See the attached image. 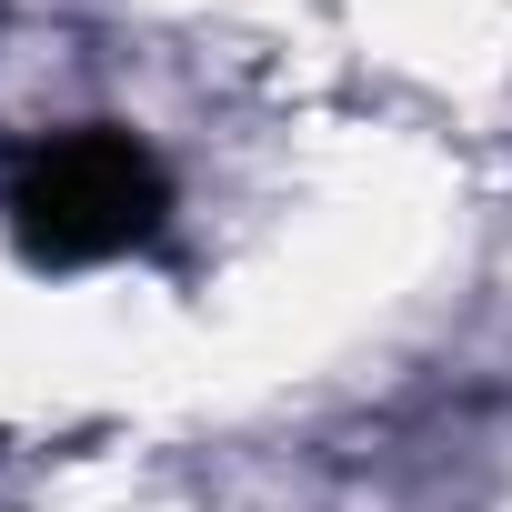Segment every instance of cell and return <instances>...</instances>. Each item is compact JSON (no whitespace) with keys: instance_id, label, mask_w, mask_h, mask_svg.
<instances>
[{"instance_id":"cell-1","label":"cell","mask_w":512,"mask_h":512,"mask_svg":"<svg viewBox=\"0 0 512 512\" xmlns=\"http://www.w3.org/2000/svg\"><path fill=\"white\" fill-rule=\"evenodd\" d=\"M171 211L161 161L131 131H51L11 161L0 181V221L31 262H111V251H141Z\"/></svg>"}]
</instances>
